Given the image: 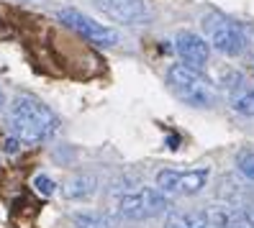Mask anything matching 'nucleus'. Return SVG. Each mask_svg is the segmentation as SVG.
I'll return each instance as SVG.
<instances>
[{
	"label": "nucleus",
	"instance_id": "f257e3e1",
	"mask_svg": "<svg viewBox=\"0 0 254 228\" xmlns=\"http://www.w3.org/2000/svg\"><path fill=\"white\" fill-rule=\"evenodd\" d=\"M8 126L21 144H39L57 133L59 118L34 95H16L8 108Z\"/></svg>",
	"mask_w": 254,
	"mask_h": 228
},
{
	"label": "nucleus",
	"instance_id": "f03ea898",
	"mask_svg": "<svg viewBox=\"0 0 254 228\" xmlns=\"http://www.w3.org/2000/svg\"><path fill=\"white\" fill-rule=\"evenodd\" d=\"M167 85L177 100L190 108H213L216 105V87L200 69L188 64H172L167 69Z\"/></svg>",
	"mask_w": 254,
	"mask_h": 228
},
{
	"label": "nucleus",
	"instance_id": "7ed1b4c3",
	"mask_svg": "<svg viewBox=\"0 0 254 228\" xmlns=\"http://www.w3.org/2000/svg\"><path fill=\"white\" fill-rule=\"evenodd\" d=\"M203 28L208 34V44L216 47L221 54L226 57H239L247 49V34L236 21L221 16V13H211L208 18H203Z\"/></svg>",
	"mask_w": 254,
	"mask_h": 228
},
{
	"label": "nucleus",
	"instance_id": "20e7f679",
	"mask_svg": "<svg viewBox=\"0 0 254 228\" xmlns=\"http://www.w3.org/2000/svg\"><path fill=\"white\" fill-rule=\"evenodd\" d=\"M167 210H170V197L159 190H152V187L126 192L118 200V216L128 218V221H146V218L162 216Z\"/></svg>",
	"mask_w": 254,
	"mask_h": 228
},
{
	"label": "nucleus",
	"instance_id": "39448f33",
	"mask_svg": "<svg viewBox=\"0 0 254 228\" xmlns=\"http://www.w3.org/2000/svg\"><path fill=\"white\" fill-rule=\"evenodd\" d=\"M57 21L67 26L69 31L80 34L82 39H87L90 44H95V47H116L118 41H121V36H118L116 28L106 26V23H98L95 18L85 16V13L74 10V8H62L57 10Z\"/></svg>",
	"mask_w": 254,
	"mask_h": 228
},
{
	"label": "nucleus",
	"instance_id": "423d86ee",
	"mask_svg": "<svg viewBox=\"0 0 254 228\" xmlns=\"http://www.w3.org/2000/svg\"><path fill=\"white\" fill-rule=\"evenodd\" d=\"M211 172L208 170H188V172H177V170H162L157 172V190L164 195H198Z\"/></svg>",
	"mask_w": 254,
	"mask_h": 228
},
{
	"label": "nucleus",
	"instance_id": "0eeeda50",
	"mask_svg": "<svg viewBox=\"0 0 254 228\" xmlns=\"http://www.w3.org/2000/svg\"><path fill=\"white\" fill-rule=\"evenodd\" d=\"M95 8L124 26H141L149 21V5L144 0H95Z\"/></svg>",
	"mask_w": 254,
	"mask_h": 228
},
{
	"label": "nucleus",
	"instance_id": "6e6552de",
	"mask_svg": "<svg viewBox=\"0 0 254 228\" xmlns=\"http://www.w3.org/2000/svg\"><path fill=\"white\" fill-rule=\"evenodd\" d=\"M175 52L180 54L183 64L192 69H203L208 64V59H211V44L192 31H180L175 39Z\"/></svg>",
	"mask_w": 254,
	"mask_h": 228
},
{
	"label": "nucleus",
	"instance_id": "1a4fd4ad",
	"mask_svg": "<svg viewBox=\"0 0 254 228\" xmlns=\"http://www.w3.org/2000/svg\"><path fill=\"white\" fill-rule=\"evenodd\" d=\"M226 87H229V103H231V108L239 115L254 118V87H249L244 82L242 74H229Z\"/></svg>",
	"mask_w": 254,
	"mask_h": 228
},
{
	"label": "nucleus",
	"instance_id": "9d476101",
	"mask_svg": "<svg viewBox=\"0 0 254 228\" xmlns=\"http://www.w3.org/2000/svg\"><path fill=\"white\" fill-rule=\"evenodd\" d=\"M98 187V179L93 174H77V177H72L67 185H64V197L67 200H85V197H90Z\"/></svg>",
	"mask_w": 254,
	"mask_h": 228
},
{
	"label": "nucleus",
	"instance_id": "9b49d317",
	"mask_svg": "<svg viewBox=\"0 0 254 228\" xmlns=\"http://www.w3.org/2000/svg\"><path fill=\"white\" fill-rule=\"evenodd\" d=\"M74 228H116V218L108 213H74L72 216Z\"/></svg>",
	"mask_w": 254,
	"mask_h": 228
},
{
	"label": "nucleus",
	"instance_id": "f8f14e48",
	"mask_svg": "<svg viewBox=\"0 0 254 228\" xmlns=\"http://www.w3.org/2000/svg\"><path fill=\"white\" fill-rule=\"evenodd\" d=\"M167 228H208L203 213H180L172 210L167 216Z\"/></svg>",
	"mask_w": 254,
	"mask_h": 228
},
{
	"label": "nucleus",
	"instance_id": "ddd939ff",
	"mask_svg": "<svg viewBox=\"0 0 254 228\" xmlns=\"http://www.w3.org/2000/svg\"><path fill=\"white\" fill-rule=\"evenodd\" d=\"M236 167H239V172H242L247 179L254 182V151H239Z\"/></svg>",
	"mask_w": 254,
	"mask_h": 228
},
{
	"label": "nucleus",
	"instance_id": "4468645a",
	"mask_svg": "<svg viewBox=\"0 0 254 228\" xmlns=\"http://www.w3.org/2000/svg\"><path fill=\"white\" fill-rule=\"evenodd\" d=\"M34 187H36V192L39 195H44V197H49V195H54V179L52 177H47V174H36L34 177Z\"/></svg>",
	"mask_w": 254,
	"mask_h": 228
},
{
	"label": "nucleus",
	"instance_id": "2eb2a0df",
	"mask_svg": "<svg viewBox=\"0 0 254 228\" xmlns=\"http://www.w3.org/2000/svg\"><path fill=\"white\" fill-rule=\"evenodd\" d=\"M21 149V141L18 139H8L5 141V151H8V154H13V151H18Z\"/></svg>",
	"mask_w": 254,
	"mask_h": 228
},
{
	"label": "nucleus",
	"instance_id": "dca6fc26",
	"mask_svg": "<svg viewBox=\"0 0 254 228\" xmlns=\"http://www.w3.org/2000/svg\"><path fill=\"white\" fill-rule=\"evenodd\" d=\"M242 216H244V221H247V223H249V226L254 228V208H249V210H244V213H242Z\"/></svg>",
	"mask_w": 254,
	"mask_h": 228
},
{
	"label": "nucleus",
	"instance_id": "f3484780",
	"mask_svg": "<svg viewBox=\"0 0 254 228\" xmlns=\"http://www.w3.org/2000/svg\"><path fill=\"white\" fill-rule=\"evenodd\" d=\"M231 228H252V226H249V223H247V221H239V223H234V226H231Z\"/></svg>",
	"mask_w": 254,
	"mask_h": 228
},
{
	"label": "nucleus",
	"instance_id": "a211bd4d",
	"mask_svg": "<svg viewBox=\"0 0 254 228\" xmlns=\"http://www.w3.org/2000/svg\"><path fill=\"white\" fill-rule=\"evenodd\" d=\"M5 105V95H3V90H0V108Z\"/></svg>",
	"mask_w": 254,
	"mask_h": 228
}]
</instances>
